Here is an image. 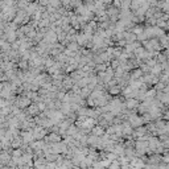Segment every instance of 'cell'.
Wrapping results in <instances>:
<instances>
[{
    "label": "cell",
    "mask_w": 169,
    "mask_h": 169,
    "mask_svg": "<svg viewBox=\"0 0 169 169\" xmlns=\"http://www.w3.org/2000/svg\"><path fill=\"white\" fill-rule=\"evenodd\" d=\"M44 140H45V143H57V141H61L62 140V136L57 132H53V131H50V132H48L45 136H44Z\"/></svg>",
    "instance_id": "1"
},
{
    "label": "cell",
    "mask_w": 169,
    "mask_h": 169,
    "mask_svg": "<svg viewBox=\"0 0 169 169\" xmlns=\"http://www.w3.org/2000/svg\"><path fill=\"white\" fill-rule=\"evenodd\" d=\"M140 101L137 98H127L124 99V106L127 110H136V107L139 106Z\"/></svg>",
    "instance_id": "2"
},
{
    "label": "cell",
    "mask_w": 169,
    "mask_h": 169,
    "mask_svg": "<svg viewBox=\"0 0 169 169\" xmlns=\"http://www.w3.org/2000/svg\"><path fill=\"white\" fill-rule=\"evenodd\" d=\"M24 112H25L28 116H36L40 112V110H39V107H37V103L32 102L27 108H24Z\"/></svg>",
    "instance_id": "3"
},
{
    "label": "cell",
    "mask_w": 169,
    "mask_h": 169,
    "mask_svg": "<svg viewBox=\"0 0 169 169\" xmlns=\"http://www.w3.org/2000/svg\"><path fill=\"white\" fill-rule=\"evenodd\" d=\"M20 136L24 143H32L34 140V136L32 134V129H28V131H23L20 129Z\"/></svg>",
    "instance_id": "4"
},
{
    "label": "cell",
    "mask_w": 169,
    "mask_h": 169,
    "mask_svg": "<svg viewBox=\"0 0 169 169\" xmlns=\"http://www.w3.org/2000/svg\"><path fill=\"white\" fill-rule=\"evenodd\" d=\"M73 85H74V81L66 74V76L64 77V79H62V87H61V90H65V91L70 90Z\"/></svg>",
    "instance_id": "5"
},
{
    "label": "cell",
    "mask_w": 169,
    "mask_h": 169,
    "mask_svg": "<svg viewBox=\"0 0 169 169\" xmlns=\"http://www.w3.org/2000/svg\"><path fill=\"white\" fill-rule=\"evenodd\" d=\"M104 132H106V128L102 127V126H99V124H95V126H94L91 128V131H90V134L95 135V136H102Z\"/></svg>",
    "instance_id": "6"
},
{
    "label": "cell",
    "mask_w": 169,
    "mask_h": 169,
    "mask_svg": "<svg viewBox=\"0 0 169 169\" xmlns=\"http://www.w3.org/2000/svg\"><path fill=\"white\" fill-rule=\"evenodd\" d=\"M107 91L111 94L112 97H115V95H120V92H122V87H120V86H119V85L116 83V85H114V86L108 87V89H107Z\"/></svg>",
    "instance_id": "7"
},
{
    "label": "cell",
    "mask_w": 169,
    "mask_h": 169,
    "mask_svg": "<svg viewBox=\"0 0 169 169\" xmlns=\"http://www.w3.org/2000/svg\"><path fill=\"white\" fill-rule=\"evenodd\" d=\"M78 132V127L76 126L74 123H71L70 126L67 127V129H66V132H65V135H69V136H74Z\"/></svg>",
    "instance_id": "8"
},
{
    "label": "cell",
    "mask_w": 169,
    "mask_h": 169,
    "mask_svg": "<svg viewBox=\"0 0 169 169\" xmlns=\"http://www.w3.org/2000/svg\"><path fill=\"white\" fill-rule=\"evenodd\" d=\"M65 48H67L69 50H73V52H78L79 50V45L77 44V41H71V42H67L66 45H65Z\"/></svg>",
    "instance_id": "9"
},
{
    "label": "cell",
    "mask_w": 169,
    "mask_h": 169,
    "mask_svg": "<svg viewBox=\"0 0 169 169\" xmlns=\"http://www.w3.org/2000/svg\"><path fill=\"white\" fill-rule=\"evenodd\" d=\"M17 67L20 69V70H27V69L29 67V65H28V61L27 60H23V58H20L17 61Z\"/></svg>",
    "instance_id": "10"
},
{
    "label": "cell",
    "mask_w": 169,
    "mask_h": 169,
    "mask_svg": "<svg viewBox=\"0 0 169 169\" xmlns=\"http://www.w3.org/2000/svg\"><path fill=\"white\" fill-rule=\"evenodd\" d=\"M90 92H91V90H90L87 86H85V87H81V90H79V95L82 97L83 99H86L87 97L90 95Z\"/></svg>",
    "instance_id": "11"
},
{
    "label": "cell",
    "mask_w": 169,
    "mask_h": 169,
    "mask_svg": "<svg viewBox=\"0 0 169 169\" xmlns=\"http://www.w3.org/2000/svg\"><path fill=\"white\" fill-rule=\"evenodd\" d=\"M29 2L27 0H16V8H20V9H25L28 7Z\"/></svg>",
    "instance_id": "12"
},
{
    "label": "cell",
    "mask_w": 169,
    "mask_h": 169,
    "mask_svg": "<svg viewBox=\"0 0 169 169\" xmlns=\"http://www.w3.org/2000/svg\"><path fill=\"white\" fill-rule=\"evenodd\" d=\"M114 7H116V8H119L120 9V0H112V3H111Z\"/></svg>",
    "instance_id": "13"
},
{
    "label": "cell",
    "mask_w": 169,
    "mask_h": 169,
    "mask_svg": "<svg viewBox=\"0 0 169 169\" xmlns=\"http://www.w3.org/2000/svg\"><path fill=\"white\" fill-rule=\"evenodd\" d=\"M61 4H62V7L67 8V7H69V4H70V0H61Z\"/></svg>",
    "instance_id": "14"
},
{
    "label": "cell",
    "mask_w": 169,
    "mask_h": 169,
    "mask_svg": "<svg viewBox=\"0 0 169 169\" xmlns=\"http://www.w3.org/2000/svg\"><path fill=\"white\" fill-rule=\"evenodd\" d=\"M0 151H2V140H0Z\"/></svg>",
    "instance_id": "15"
}]
</instances>
